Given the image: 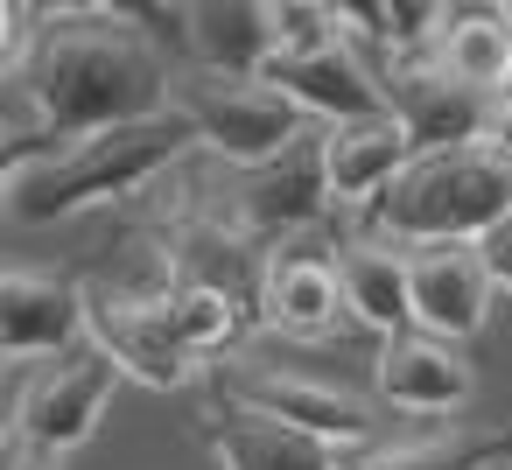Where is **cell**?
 Here are the masks:
<instances>
[{
    "mask_svg": "<svg viewBox=\"0 0 512 470\" xmlns=\"http://www.w3.org/2000/svg\"><path fill=\"white\" fill-rule=\"evenodd\" d=\"M43 43L22 78H8V155L0 169H29L57 148L148 127L176 113V71L148 29H134V8L106 0H64L43 8Z\"/></svg>",
    "mask_w": 512,
    "mask_h": 470,
    "instance_id": "obj_1",
    "label": "cell"
},
{
    "mask_svg": "<svg viewBox=\"0 0 512 470\" xmlns=\"http://www.w3.org/2000/svg\"><path fill=\"white\" fill-rule=\"evenodd\" d=\"M183 148H197V134H190L183 113H169V120H148V127H120V134H99V141L57 148L29 169H0L8 225H50V218L113 204V197H134L155 176H169L183 162Z\"/></svg>",
    "mask_w": 512,
    "mask_h": 470,
    "instance_id": "obj_2",
    "label": "cell"
},
{
    "mask_svg": "<svg viewBox=\"0 0 512 470\" xmlns=\"http://www.w3.org/2000/svg\"><path fill=\"white\" fill-rule=\"evenodd\" d=\"M379 246H484L491 232L512 225V162L491 148H449V155H414V169L358 211Z\"/></svg>",
    "mask_w": 512,
    "mask_h": 470,
    "instance_id": "obj_3",
    "label": "cell"
},
{
    "mask_svg": "<svg viewBox=\"0 0 512 470\" xmlns=\"http://www.w3.org/2000/svg\"><path fill=\"white\" fill-rule=\"evenodd\" d=\"M176 113L190 120L197 148H211L218 162H232L246 176L267 169V162H281L295 141L316 134V120L288 92H274L267 78H211V71H190V78H176Z\"/></svg>",
    "mask_w": 512,
    "mask_h": 470,
    "instance_id": "obj_4",
    "label": "cell"
},
{
    "mask_svg": "<svg viewBox=\"0 0 512 470\" xmlns=\"http://www.w3.org/2000/svg\"><path fill=\"white\" fill-rule=\"evenodd\" d=\"M218 393L239 414H267L323 449H365L379 435V407L330 386V379H302V372H267V365H218Z\"/></svg>",
    "mask_w": 512,
    "mask_h": 470,
    "instance_id": "obj_5",
    "label": "cell"
},
{
    "mask_svg": "<svg viewBox=\"0 0 512 470\" xmlns=\"http://www.w3.org/2000/svg\"><path fill=\"white\" fill-rule=\"evenodd\" d=\"M113 386H120V365L106 351H71V358L43 365L15 400V449L50 456V463L85 449L99 435V421H106Z\"/></svg>",
    "mask_w": 512,
    "mask_h": 470,
    "instance_id": "obj_6",
    "label": "cell"
},
{
    "mask_svg": "<svg viewBox=\"0 0 512 470\" xmlns=\"http://www.w3.org/2000/svg\"><path fill=\"white\" fill-rule=\"evenodd\" d=\"M92 351H106L120 365V379H141L155 393H183L197 386V358L176 344L169 316H162V295H127V288H106L92 281Z\"/></svg>",
    "mask_w": 512,
    "mask_h": 470,
    "instance_id": "obj_7",
    "label": "cell"
},
{
    "mask_svg": "<svg viewBox=\"0 0 512 470\" xmlns=\"http://www.w3.org/2000/svg\"><path fill=\"white\" fill-rule=\"evenodd\" d=\"M330 211V176H323V127L309 141H295L281 162L253 169L232 197V218H239V239L246 246H281L295 232H309L316 218Z\"/></svg>",
    "mask_w": 512,
    "mask_h": 470,
    "instance_id": "obj_8",
    "label": "cell"
},
{
    "mask_svg": "<svg viewBox=\"0 0 512 470\" xmlns=\"http://www.w3.org/2000/svg\"><path fill=\"white\" fill-rule=\"evenodd\" d=\"M407 288H414V330L435 344H470L491 323V295H498L484 246H414Z\"/></svg>",
    "mask_w": 512,
    "mask_h": 470,
    "instance_id": "obj_9",
    "label": "cell"
},
{
    "mask_svg": "<svg viewBox=\"0 0 512 470\" xmlns=\"http://www.w3.org/2000/svg\"><path fill=\"white\" fill-rule=\"evenodd\" d=\"M386 106L393 120L407 127L414 155H449V148H484V120H491V99L456 85L435 57L421 64H393L386 71Z\"/></svg>",
    "mask_w": 512,
    "mask_h": 470,
    "instance_id": "obj_10",
    "label": "cell"
},
{
    "mask_svg": "<svg viewBox=\"0 0 512 470\" xmlns=\"http://www.w3.org/2000/svg\"><path fill=\"white\" fill-rule=\"evenodd\" d=\"M85 330H92V295L78 281L29 274V267H15L8 281H0V351H8L15 365L71 358Z\"/></svg>",
    "mask_w": 512,
    "mask_h": 470,
    "instance_id": "obj_11",
    "label": "cell"
},
{
    "mask_svg": "<svg viewBox=\"0 0 512 470\" xmlns=\"http://www.w3.org/2000/svg\"><path fill=\"white\" fill-rule=\"evenodd\" d=\"M274 92H288L309 120L323 127H351V120H386V71L365 64V50L337 43V50H316V57H281L267 71Z\"/></svg>",
    "mask_w": 512,
    "mask_h": 470,
    "instance_id": "obj_12",
    "label": "cell"
},
{
    "mask_svg": "<svg viewBox=\"0 0 512 470\" xmlns=\"http://www.w3.org/2000/svg\"><path fill=\"white\" fill-rule=\"evenodd\" d=\"M372 386L386 407L400 414H463L477 400V372L456 344H435L421 330L379 344V365H372Z\"/></svg>",
    "mask_w": 512,
    "mask_h": 470,
    "instance_id": "obj_13",
    "label": "cell"
},
{
    "mask_svg": "<svg viewBox=\"0 0 512 470\" xmlns=\"http://www.w3.org/2000/svg\"><path fill=\"white\" fill-rule=\"evenodd\" d=\"M414 169V141L407 127L386 120H351V127H323V176H330V204L344 211H372L400 176Z\"/></svg>",
    "mask_w": 512,
    "mask_h": 470,
    "instance_id": "obj_14",
    "label": "cell"
},
{
    "mask_svg": "<svg viewBox=\"0 0 512 470\" xmlns=\"http://www.w3.org/2000/svg\"><path fill=\"white\" fill-rule=\"evenodd\" d=\"M183 43L211 78H267L274 71V15L267 0H197L183 8Z\"/></svg>",
    "mask_w": 512,
    "mask_h": 470,
    "instance_id": "obj_15",
    "label": "cell"
},
{
    "mask_svg": "<svg viewBox=\"0 0 512 470\" xmlns=\"http://www.w3.org/2000/svg\"><path fill=\"white\" fill-rule=\"evenodd\" d=\"M253 309H260V323H274L288 337H323L337 323V309H344L337 260H316V253H274V260H260Z\"/></svg>",
    "mask_w": 512,
    "mask_h": 470,
    "instance_id": "obj_16",
    "label": "cell"
},
{
    "mask_svg": "<svg viewBox=\"0 0 512 470\" xmlns=\"http://www.w3.org/2000/svg\"><path fill=\"white\" fill-rule=\"evenodd\" d=\"M337 288H344V309L351 323H365L372 337H407L414 330V288H407V253L400 246H379V239H351L337 253Z\"/></svg>",
    "mask_w": 512,
    "mask_h": 470,
    "instance_id": "obj_17",
    "label": "cell"
},
{
    "mask_svg": "<svg viewBox=\"0 0 512 470\" xmlns=\"http://www.w3.org/2000/svg\"><path fill=\"white\" fill-rule=\"evenodd\" d=\"M204 449L218 456V470H337V449H323L267 414H239V407L204 421Z\"/></svg>",
    "mask_w": 512,
    "mask_h": 470,
    "instance_id": "obj_18",
    "label": "cell"
},
{
    "mask_svg": "<svg viewBox=\"0 0 512 470\" xmlns=\"http://www.w3.org/2000/svg\"><path fill=\"white\" fill-rule=\"evenodd\" d=\"M435 64L456 85H470L484 99H505V85H512V15L505 8H463V15H449V29L435 43Z\"/></svg>",
    "mask_w": 512,
    "mask_h": 470,
    "instance_id": "obj_19",
    "label": "cell"
},
{
    "mask_svg": "<svg viewBox=\"0 0 512 470\" xmlns=\"http://www.w3.org/2000/svg\"><path fill=\"white\" fill-rule=\"evenodd\" d=\"M162 316H169V330H176V344L204 365V358H218V351H232L239 337H246V323H253V302L239 295V288H225V281H169V295H162Z\"/></svg>",
    "mask_w": 512,
    "mask_h": 470,
    "instance_id": "obj_20",
    "label": "cell"
},
{
    "mask_svg": "<svg viewBox=\"0 0 512 470\" xmlns=\"http://www.w3.org/2000/svg\"><path fill=\"white\" fill-rule=\"evenodd\" d=\"M512 463V435H435V442H393L365 456L358 470H491Z\"/></svg>",
    "mask_w": 512,
    "mask_h": 470,
    "instance_id": "obj_21",
    "label": "cell"
},
{
    "mask_svg": "<svg viewBox=\"0 0 512 470\" xmlns=\"http://www.w3.org/2000/svg\"><path fill=\"white\" fill-rule=\"evenodd\" d=\"M484 148H491L498 162H512V92H505V99H491V120H484Z\"/></svg>",
    "mask_w": 512,
    "mask_h": 470,
    "instance_id": "obj_22",
    "label": "cell"
},
{
    "mask_svg": "<svg viewBox=\"0 0 512 470\" xmlns=\"http://www.w3.org/2000/svg\"><path fill=\"white\" fill-rule=\"evenodd\" d=\"M484 267H491V288H505V295H512V225L484 239Z\"/></svg>",
    "mask_w": 512,
    "mask_h": 470,
    "instance_id": "obj_23",
    "label": "cell"
},
{
    "mask_svg": "<svg viewBox=\"0 0 512 470\" xmlns=\"http://www.w3.org/2000/svg\"><path fill=\"white\" fill-rule=\"evenodd\" d=\"M8 470H57L50 456H29V449H8Z\"/></svg>",
    "mask_w": 512,
    "mask_h": 470,
    "instance_id": "obj_24",
    "label": "cell"
},
{
    "mask_svg": "<svg viewBox=\"0 0 512 470\" xmlns=\"http://www.w3.org/2000/svg\"><path fill=\"white\" fill-rule=\"evenodd\" d=\"M505 15H512V8H505Z\"/></svg>",
    "mask_w": 512,
    "mask_h": 470,
    "instance_id": "obj_25",
    "label": "cell"
}]
</instances>
